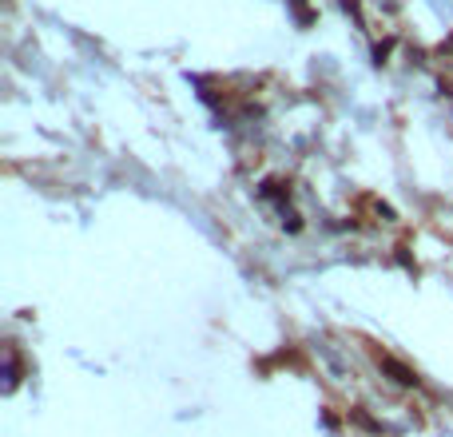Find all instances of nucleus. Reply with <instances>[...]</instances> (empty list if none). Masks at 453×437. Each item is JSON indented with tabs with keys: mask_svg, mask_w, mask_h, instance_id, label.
I'll return each mask as SVG.
<instances>
[{
	"mask_svg": "<svg viewBox=\"0 0 453 437\" xmlns=\"http://www.w3.org/2000/svg\"><path fill=\"white\" fill-rule=\"evenodd\" d=\"M374 358H378V366H382V374H390L393 382H398V386H418V382H422V378L413 374V370L406 366V362H398V358H393V354H386V350H374Z\"/></svg>",
	"mask_w": 453,
	"mask_h": 437,
	"instance_id": "1",
	"label": "nucleus"
},
{
	"mask_svg": "<svg viewBox=\"0 0 453 437\" xmlns=\"http://www.w3.org/2000/svg\"><path fill=\"white\" fill-rule=\"evenodd\" d=\"M291 4H294V8H306V0H291Z\"/></svg>",
	"mask_w": 453,
	"mask_h": 437,
	"instance_id": "2",
	"label": "nucleus"
}]
</instances>
